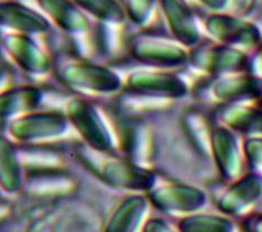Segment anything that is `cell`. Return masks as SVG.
I'll use <instances>...</instances> for the list:
<instances>
[{"instance_id": "cell-7", "label": "cell", "mask_w": 262, "mask_h": 232, "mask_svg": "<svg viewBox=\"0 0 262 232\" xmlns=\"http://www.w3.org/2000/svg\"><path fill=\"white\" fill-rule=\"evenodd\" d=\"M130 14L136 21L145 20L153 6V0H128Z\"/></svg>"}, {"instance_id": "cell-8", "label": "cell", "mask_w": 262, "mask_h": 232, "mask_svg": "<svg viewBox=\"0 0 262 232\" xmlns=\"http://www.w3.org/2000/svg\"><path fill=\"white\" fill-rule=\"evenodd\" d=\"M200 2L212 9H221L226 6L228 0H200Z\"/></svg>"}, {"instance_id": "cell-3", "label": "cell", "mask_w": 262, "mask_h": 232, "mask_svg": "<svg viewBox=\"0 0 262 232\" xmlns=\"http://www.w3.org/2000/svg\"><path fill=\"white\" fill-rule=\"evenodd\" d=\"M135 55L144 60L162 64H177L185 58L182 49L163 42H142L135 47Z\"/></svg>"}, {"instance_id": "cell-5", "label": "cell", "mask_w": 262, "mask_h": 232, "mask_svg": "<svg viewBox=\"0 0 262 232\" xmlns=\"http://www.w3.org/2000/svg\"><path fill=\"white\" fill-rule=\"evenodd\" d=\"M0 22L9 24V26L16 24V26L30 29L45 27V22L39 20L38 17L12 5H0Z\"/></svg>"}, {"instance_id": "cell-2", "label": "cell", "mask_w": 262, "mask_h": 232, "mask_svg": "<svg viewBox=\"0 0 262 232\" xmlns=\"http://www.w3.org/2000/svg\"><path fill=\"white\" fill-rule=\"evenodd\" d=\"M163 8L178 38L189 45L194 43L199 38V33L191 11L183 0H163Z\"/></svg>"}, {"instance_id": "cell-6", "label": "cell", "mask_w": 262, "mask_h": 232, "mask_svg": "<svg viewBox=\"0 0 262 232\" xmlns=\"http://www.w3.org/2000/svg\"><path fill=\"white\" fill-rule=\"evenodd\" d=\"M84 7L92 9L102 17L116 18L120 15L118 8L112 0H78Z\"/></svg>"}, {"instance_id": "cell-1", "label": "cell", "mask_w": 262, "mask_h": 232, "mask_svg": "<svg viewBox=\"0 0 262 232\" xmlns=\"http://www.w3.org/2000/svg\"><path fill=\"white\" fill-rule=\"evenodd\" d=\"M208 30L216 39L230 43L250 46L259 39V31L253 24L228 16L211 17Z\"/></svg>"}, {"instance_id": "cell-4", "label": "cell", "mask_w": 262, "mask_h": 232, "mask_svg": "<svg viewBox=\"0 0 262 232\" xmlns=\"http://www.w3.org/2000/svg\"><path fill=\"white\" fill-rule=\"evenodd\" d=\"M204 56H207V57H201V61L204 62L203 66L214 71L236 69L245 64V56L239 53L238 50L227 47L211 49Z\"/></svg>"}]
</instances>
